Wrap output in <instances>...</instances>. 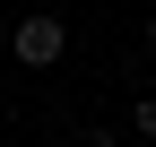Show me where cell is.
Segmentation results:
<instances>
[{"instance_id":"1","label":"cell","mask_w":156,"mask_h":147,"mask_svg":"<svg viewBox=\"0 0 156 147\" xmlns=\"http://www.w3.org/2000/svg\"><path fill=\"white\" fill-rule=\"evenodd\" d=\"M9 52H17L26 69H52V61L69 52V35H61V17H52V9H35V17H17V26H9Z\"/></svg>"},{"instance_id":"2","label":"cell","mask_w":156,"mask_h":147,"mask_svg":"<svg viewBox=\"0 0 156 147\" xmlns=\"http://www.w3.org/2000/svg\"><path fill=\"white\" fill-rule=\"evenodd\" d=\"M130 130H139V138L156 147V95H139V104H130Z\"/></svg>"},{"instance_id":"3","label":"cell","mask_w":156,"mask_h":147,"mask_svg":"<svg viewBox=\"0 0 156 147\" xmlns=\"http://www.w3.org/2000/svg\"><path fill=\"white\" fill-rule=\"evenodd\" d=\"M0 52H9V17H0Z\"/></svg>"},{"instance_id":"4","label":"cell","mask_w":156,"mask_h":147,"mask_svg":"<svg viewBox=\"0 0 156 147\" xmlns=\"http://www.w3.org/2000/svg\"><path fill=\"white\" fill-rule=\"evenodd\" d=\"M147 43H156V9H147Z\"/></svg>"}]
</instances>
